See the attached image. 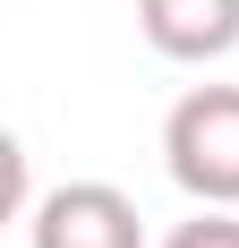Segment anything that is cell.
<instances>
[{
  "label": "cell",
  "mask_w": 239,
  "mask_h": 248,
  "mask_svg": "<svg viewBox=\"0 0 239 248\" xmlns=\"http://www.w3.org/2000/svg\"><path fill=\"white\" fill-rule=\"evenodd\" d=\"M163 171L196 205H239V86H188L171 103Z\"/></svg>",
  "instance_id": "cell-1"
},
{
  "label": "cell",
  "mask_w": 239,
  "mask_h": 248,
  "mask_svg": "<svg viewBox=\"0 0 239 248\" xmlns=\"http://www.w3.org/2000/svg\"><path fill=\"white\" fill-rule=\"evenodd\" d=\"M26 248H145V214L111 180H60L26 214Z\"/></svg>",
  "instance_id": "cell-2"
},
{
  "label": "cell",
  "mask_w": 239,
  "mask_h": 248,
  "mask_svg": "<svg viewBox=\"0 0 239 248\" xmlns=\"http://www.w3.org/2000/svg\"><path fill=\"white\" fill-rule=\"evenodd\" d=\"M137 34L163 60H231L239 51V0H137Z\"/></svg>",
  "instance_id": "cell-3"
},
{
  "label": "cell",
  "mask_w": 239,
  "mask_h": 248,
  "mask_svg": "<svg viewBox=\"0 0 239 248\" xmlns=\"http://www.w3.org/2000/svg\"><path fill=\"white\" fill-rule=\"evenodd\" d=\"M163 248H239V205H196V223H179Z\"/></svg>",
  "instance_id": "cell-4"
}]
</instances>
